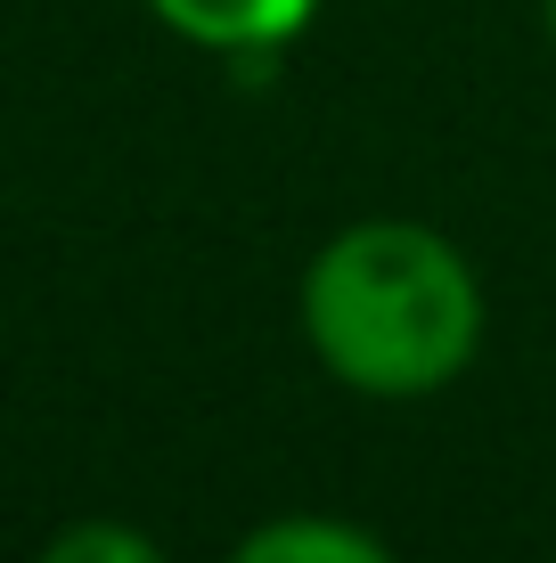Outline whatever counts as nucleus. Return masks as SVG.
I'll return each instance as SVG.
<instances>
[{
  "mask_svg": "<svg viewBox=\"0 0 556 563\" xmlns=\"http://www.w3.org/2000/svg\"><path fill=\"white\" fill-rule=\"evenodd\" d=\"M303 335L369 400H426L483 352V278L443 229L352 221L303 269Z\"/></svg>",
  "mask_w": 556,
  "mask_h": 563,
  "instance_id": "1",
  "label": "nucleus"
},
{
  "mask_svg": "<svg viewBox=\"0 0 556 563\" xmlns=\"http://www.w3.org/2000/svg\"><path fill=\"white\" fill-rule=\"evenodd\" d=\"M148 9L164 16L181 42L197 49H221V57H246V66H262L271 49H286L303 25H312L319 0H148Z\"/></svg>",
  "mask_w": 556,
  "mask_h": 563,
  "instance_id": "2",
  "label": "nucleus"
},
{
  "mask_svg": "<svg viewBox=\"0 0 556 563\" xmlns=\"http://www.w3.org/2000/svg\"><path fill=\"white\" fill-rule=\"evenodd\" d=\"M229 563H393V548L344 515H271L229 548Z\"/></svg>",
  "mask_w": 556,
  "mask_h": 563,
  "instance_id": "3",
  "label": "nucleus"
},
{
  "mask_svg": "<svg viewBox=\"0 0 556 563\" xmlns=\"http://www.w3.org/2000/svg\"><path fill=\"white\" fill-rule=\"evenodd\" d=\"M33 563H164V555H156L148 531H131V522H115V515H90V522L50 531V548Z\"/></svg>",
  "mask_w": 556,
  "mask_h": 563,
  "instance_id": "4",
  "label": "nucleus"
},
{
  "mask_svg": "<svg viewBox=\"0 0 556 563\" xmlns=\"http://www.w3.org/2000/svg\"><path fill=\"white\" fill-rule=\"evenodd\" d=\"M548 42H556V0H548Z\"/></svg>",
  "mask_w": 556,
  "mask_h": 563,
  "instance_id": "5",
  "label": "nucleus"
}]
</instances>
